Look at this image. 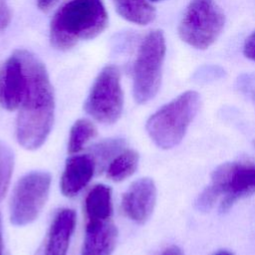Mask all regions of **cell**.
I'll return each mask as SVG.
<instances>
[{
    "instance_id": "obj_20",
    "label": "cell",
    "mask_w": 255,
    "mask_h": 255,
    "mask_svg": "<svg viewBox=\"0 0 255 255\" xmlns=\"http://www.w3.org/2000/svg\"><path fill=\"white\" fill-rule=\"evenodd\" d=\"M11 13L6 0H0V32L5 30L9 25Z\"/></svg>"
},
{
    "instance_id": "obj_22",
    "label": "cell",
    "mask_w": 255,
    "mask_h": 255,
    "mask_svg": "<svg viewBox=\"0 0 255 255\" xmlns=\"http://www.w3.org/2000/svg\"><path fill=\"white\" fill-rule=\"evenodd\" d=\"M36 1L39 9H41L42 11H48L51 7L55 5V3L58 0H36Z\"/></svg>"
},
{
    "instance_id": "obj_12",
    "label": "cell",
    "mask_w": 255,
    "mask_h": 255,
    "mask_svg": "<svg viewBox=\"0 0 255 255\" xmlns=\"http://www.w3.org/2000/svg\"><path fill=\"white\" fill-rule=\"evenodd\" d=\"M75 224L76 214L74 210L61 209L54 217L37 255H67Z\"/></svg>"
},
{
    "instance_id": "obj_3",
    "label": "cell",
    "mask_w": 255,
    "mask_h": 255,
    "mask_svg": "<svg viewBox=\"0 0 255 255\" xmlns=\"http://www.w3.org/2000/svg\"><path fill=\"white\" fill-rule=\"evenodd\" d=\"M255 193V162L232 161L217 166L210 183L198 195L195 206L199 211L210 210L216 202L221 213L239 199Z\"/></svg>"
},
{
    "instance_id": "obj_5",
    "label": "cell",
    "mask_w": 255,
    "mask_h": 255,
    "mask_svg": "<svg viewBox=\"0 0 255 255\" xmlns=\"http://www.w3.org/2000/svg\"><path fill=\"white\" fill-rule=\"evenodd\" d=\"M165 55V40L160 30L149 32L142 40L133 66V97L138 104L150 101L158 92Z\"/></svg>"
},
{
    "instance_id": "obj_11",
    "label": "cell",
    "mask_w": 255,
    "mask_h": 255,
    "mask_svg": "<svg viewBox=\"0 0 255 255\" xmlns=\"http://www.w3.org/2000/svg\"><path fill=\"white\" fill-rule=\"evenodd\" d=\"M118 231L112 218H87L81 255H111Z\"/></svg>"
},
{
    "instance_id": "obj_15",
    "label": "cell",
    "mask_w": 255,
    "mask_h": 255,
    "mask_svg": "<svg viewBox=\"0 0 255 255\" xmlns=\"http://www.w3.org/2000/svg\"><path fill=\"white\" fill-rule=\"evenodd\" d=\"M118 13L128 22L146 25L155 17L154 8L147 0H114Z\"/></svg>"
},
{
    "instance_id": "obj_23",
    "label": "cell",
    "mask_w": 255,
    "mask_h": 255,
    "mask_svg": "<svg viewBox=\"0 0 255 255\" xmlns=\"http://www.w3.org/2000/svg\"><path fill=\"white\" fill-rule=\"evenodd\" d=\"M159 255H184L181 249L175 245L165 248Z\"/></svg>"
},
{
    "instance_id": "obj_8",
    "label": "cell",
    "mask_w": 255,
    "mask_h": 255,
    "mask_svg": "<svg viewBox=\"0 0 255 255\" xmlns=\"http://www.w3.org/2000/svg\"><path fill=\"white\" fill-rule=\"evenodd\" d=\"M50 184L51 176L45 171H32L17 182L10 203L14 225H27L37 218L48 198Z\"/></svg>"
},
{
    "instance_id": "obj_25",
    "label": "cell",
    "mask_w": 255,
    "mask_h": 255,
    "mask_svg": "<svg viewBox=\"0 0 255 255\" xmlns=\"http://www.w3.org/2000/svg\"><path fill=\"white\" fill-rule=\"evenodd\" d=\"M2 232H1V220H0V255H2Z\"/></svg>"
},
{
    "instance_id": "obj_24",
    "label": "cell",
    "mask_w": 255,
    "mask_h": 255,
    "mask_svg": "<svg viewBox=\"0 0 255 255\" xmlns=\"http://www.w3.org/2000/svg\"><path fill=\"white\" fill-rule=\"evenodd\" d=\"M213 255H233V254L227 250H220V251L214 253Z\"/></svg>"
},
{
    "instance_id": "obj_9",
    "label": "cell",
    "mask_w": 255,
    "mask_h": 255,
    "mask_svg": "<svg viewBox=\"0 0 255 255\" xmlns=\"http://www.w3.org/2000/svg\"><path fill=\"white\" fill-rule=\"evenodd\" d=\"M26 83L22 60L15 51L0 69V106L8 111L17 109L22 103Z\"/></svg>"
},
{
    "instance_id": "obj_7",
    "label": "cell",
    "mask_w": 255,
    "mask_h": 255,
    "mask_svg": "<svg viewBox=\"0 0 255 255\" xmlns=\"http://www.w3.org/2000/svg\"><path fill=\"white\" fill-rule=\"evenodd\" d=\"M123 106L120 71L116 66H107L95 80L86 100L85 110L98 122L114 124L121 117Z\"/></svg>"
},
{
    "instance_id": "obj_4",
    "label": "cell",
    "mask_w": 255,
    "mask_h": 255,
    "mask_svg": "<svg viewBox=\"0 0 255 255\" xmlns=\"http://www.w3.org/2000/svg\"><path fill=\"white\" fill-rule=\"evenodd\" d=\"M199 103V95L187 91L156 111L146 123V130L152 141L163 149L177 145L194 119Z\"/></svg>"
},
{
    "instance_id": "obj_14",
    "label": "cell",
    "mask_w": 255,
    "mask_h": 255,
    "mask_svg": "<svg viewBox=\"0 0 255 255\" xmlns=\"http://www.w3.org/2000/svg\"><path fill=\"white\" fill-rule=\"evenodd\" d=\"M85 214L87 218H112V190L104 184L95 185L85 198Z\"/></svg>"
},
{
    "instance_id": "obj_27",
    "label": "cell",
    "mask_w": 255,
    "mask_h": 255,
    "mask_svg": "<svg viewBox=\"0 0 255 255\" xmlns=\"http://www.w3.org/2000/svg\"><path fill=\"white\" fill-rule=\"evenodd\" d=\"M152 1H159V0H152Z\"/></svg>"
},
{
    "instance_id": "obj_2",
    "label": "cell",
    "mask_w": 255,
    "mask_h": 255,
    "mask_svg": "<svg viewBox=\"0 0 255 255\" xmlns=\"http://www.w3.org/2000/svg\"><path fill=\"white\" fill-rule=\"evenodd\" d=\"M108 25V14L101 0H71L55 14L50 40L59 50H69L79 41L93 39Z\"/></svg>"
},
{
    "instance_id": "obj_21",
    "label": "cell",
    "mask_w": 255,
    "mask_h": 255,
    "mask_svg": "<svg viewBox=\"0 0 255 255\" xmlns=\"http://www.w3.org/2000/svg\"><path fill=\"white\" fill-rule=\"evenodd\" d=\"M243 53L246 58L255 61V32H253L245 41Z\"/></svg>"
},
{
    "instance_id": "obj_10",
    "label": "cell",
    "mask_w": 255,
    "mask_h": 255,
    "mask_svg": "<svg viewBox=\"0 0 255 255\" xmlns=\"http://www.w3.org/2000/svg\"><path fill=\"white\" fill-rule=\"evenodd\" d=\"M156 200V188L151 178L134 181L123 196L122 209L132 221L142 224L151 215Z\"/></svg>"
},
{
    "instance_id": "obj_26",
    "label": "cell",
    "mask_w": 255,
    "mask_h": 255,
    "mask_svg": "<svg viewBox=\"0 0 255 255\" xmlns=\"http://www.w3.org/2000/svg\"><path fill=\"white\" fill-rule=\"evenodd\" d=\"M253 143H254V146H255V139H254V142H253Z\"/></svg>"
},
{
    "instance_id": "obj_13",
    "label": "cell",
    "mask_w": 255,
    "mask_h": 255,
    "mask_svg": "<svg viewBox=\"0 0 255 255\" xmlns=\"http://www.w3.org/2000/svg\"><path fill=\"white\" fill-rule=\"evenodd\" d=\"M96 168V162L92 155L70 156L66 161L61 178L62 193L68 197L78 194L90 182Z\"/></svg>"
},
{
    "instance_id": "obj_19",
    "label": "cell",
    "mask_w": 255,
    "mask_h": 255,
    "mask_svg": "<svg viewBox=\"0 0 255 255\" xmlns=\"http://www.w3.org/2000/svg\"><path fill=\"white\" fill-rule=\"evenodd\" d=\"M14 155L11 148L0 141V200L5 195L12 175Z\"/></svg>"
},
{
    "instance_id": "obj_18",
    "label": "cell",
    "mask_w": 255,
    "mask_h": 255,
    "mask_svg": "<svg viewBox=\"0 0 255 255\" xmlns=\"http://www.w3.org/2000/svg\"><path fill=\"white\" fill-rule=\"evenodd\" d=\"M125 144L126 142L122 138H112L95 145L92 156L96 162V166H101V169H103L110 159H113L122 151Z\"/></svg>"
},
{
    "instance_id": "obj_6",
    "label": "cell",
    "mask_w": 255,
    "mask_h": 255,
    "mask_svg": "<svg viewBox=\"0 0 255 255\" xmlns=\"http://www.w3.org/2000/svg\"><path fill=\"white\" fill-rule=\"evenodd\" d=\"M225 17L215 0H191L178 26L183 42L196 49L211 46L224 27Z\"/></svg>"
},
{
    "instance_id": "obj_16",
    "label": "cell",
    "mask_w": 255,
    "mask_h": 255,
    "mask_svg": "<svg viewBox=\"0 0 255 255\" xmlns=\"http://www.w3.org/2000/svg\"><path fill=\"white\" fill-rule=\"evenodd\" d=\"M138 154L133 149H126L117 154L107 167V176L114 181H122L137 168Z\"/></svg>"
},
{
    "instance_id": "obj_1",
    "label": "cell",
    "mask_w": 255,
    "mask_h": 255,
    "mask_svg": "<svg viewBox=\"0 0 255 255\" xmlns=\"http://www.w3.org/2000/svg\"><path fill=\"white\" fill-rule=\"evenodd\" d=\"M26 73V90L16 124L18 142L27 149L40 147L48 137L55 113L52 85L44 64L31 52L17 50Z\"/></svg>"
},
{
    "instance_id": "obj_17",
    "label": "cell",
    "mask_w": 255,
    "mask_h": 255,
    "mask_svg": "<svg viewBox=\"0 0 255 255\" xmlns=\"http://www.w3.org/2000/svg\"><path fill=\"white\" fill-rule=\"evenodd\" d=\"M97 134V128L93 123L86 119L78 120L72 127L68 150L70 153H77L83 149L85 144L95 137Z\"/></svg>"
}]
</instances>
